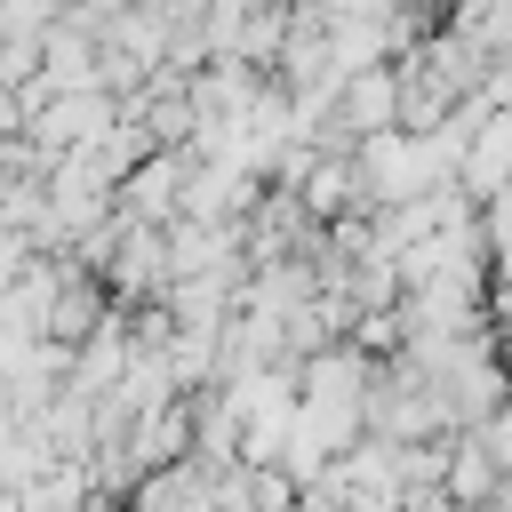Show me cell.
I'll list each match as a JSON object with an SVG mask.
<instances>
[{"label": "cell", "instance_id": "obj_1", "mask_svg": "<svg viewBox=\"0 0 512 512\" xmlns=\"http://www.w3.org/2000/svg\"><path fill=\"white\" fill-rule=\"evenodd\" d=\"M512 488V472L488 456V440L480 432H456V464H448V496L464 504V512H488L496 496Z\"/></svg>", "mask_w": 512, "mask_h": 512}, {"label": "cell", "instance_id": "obj_2", "mask_svg": "<svg viewBox=\"0 0 512 512\" xmlns=\"http://www.w3.org/2000/svg\"><path fill=\"white\" fill-rule=\"evenodd\" d=\"M448 32H456V40H472L488 64H504V56H512V0H488V8H456V16H448Z\"/></svg>", "mask_w": 512, "mask_h": 512}, {"label": "cell", "instance_id": "obj_3", "mask_svg": "<svg viewBox=\"0 0 512 512\" xmlns=\"http://www.w3.org/2000/svg\"><path fill=\"white\" fill-rule=\"evenodd\" d=\"M480 440H488V456H496V464L512 472V400H504V408H496V416L480 424Z\"/></svg>", "mask_w": 512, "mask_h": 512}, {"label": "cell", "instance_id": "obj_4", "mask_svg": "<svg viewBox=\"0 0 512 512\" xmlns=\"http://www.w3.org/2000/svg\"><path fill=\"white\" fill-rule=\"evenodd\" d=\"M400 512H408V504H400Z\"/></svg>", "mask_w": 512, "mask_h": 512}]
</instances>
